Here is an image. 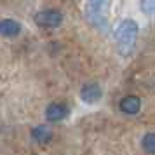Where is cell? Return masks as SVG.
<instances>
[{"label": "cell", "mask_w": 155, "mask_h": 155, "mask_svg": "<svg viewBox=\"0 0 155 155\" xmlns=\"http://www.w3.org/2000/svg\"><path fill=\"white\" fill-rule=\"evenodd\" d=\"M68 106L64 103H51L47 108H45V119L49 122H61L68 117Z\"/></svg>", "instance_id": "3"}, {"label": "cell", "mask_w": 155, "mask_h": 155, "mask_svg": "<svg viewBox=\"0 0 155 155\" xmlns=\"http://www.w3.org/2000/svg\"><path fill=\"white\" fill-rule=\"evenodd\" d=\"M103 2L105 0H89V4H91V9H89V14H96V18L99 16L101 12V7H103Z\"/></svg>", "instance_id": "10"}, {"label": "cell", "mask_w": 155, "mask_h": 155, "mask_svg": "<svg viewBox=\"0 0 155 155\" xmlns=\"http://www.w3.org/2000/svg\"><path fill=\"white\" fill-rule=\"evenodd\" d=\"M31 138L37 141V143H47L52 138V131H51L47 126H35L31 129Z\"/></svg>", "instance_id": "7"}, {"label": "cell", "mask_w": 155, "mask_h": 155, "mask_svg": "<svg viewBox=\"0 0 155 155\" xmlns=\"http://www.w3.org/2000/svg\"><path fill=\"white\" fill-rule=\"evenodd\" d=\"M0 31L7 38H14L21 33V23L16 21V19H11V18H5L0 23Z\"/></svg>", "instance_id": "6"}, {"label": "cell", "mask_w": 155, "mask_h": 155, "mask_svg": "<svg viewBox=\"0 0 155 155\" xmlns=\"http://www.w3.org/2000/svg\"><path fill=\"white\" fill-rule=\"evenodd\" d=\"M103 96V91L98 84H85L82 89H80V99L87 103V105H94L98 103Z\"/></svg>", "instance_id": "4"}, {"label": "cell", "mask_w": 155, "mask_h": 155, "mask_svg": "<svg viewBox=\"0 0 155 155\" xmlns=\"http://www.w3.org/2000/svg\"><path fill=\"white\" fill-rule=\"evenodd\" d=\"M33 21L37 26H42V28H58L63 23V14L56 9H47V11L37 12L33 16Z\"/></svg>", "instance_id": "2"}, {"label": "cell", "mask_w": 155, "mask_h": 155, "mask_svg": "<svg viewBox=\"0 0 155 155\" xmlns=\"http://www.w3.org/2000/svg\"><path fill=\"white\" fill-rule=\"evenodd\" d=\"M143 148L147 150L148 153H155V133H148L143 136V141H141Z\"/></svg>", "instance_id": "8"}, {"label": "cell", "mask_w": 155, "mask_h": 155, "mask_svg": "<svg viewBox=\"0 0 155 155\" xmlns=\"http://www.w3.org/2000/svg\"><path fill=\"white\" fill-rule=\"evenodd\" d=\"M140 5L145 14H155V0H141Z\"/></svg>", "instance_id": "9"}, {"label": "cell", "mask_w": 155, "mask_h": 155, "mask_svg": "<svg viewBox=\"0 0 155 155\" xmlns=\"http://www.w3.org/2000/svg\"><path fill=\"white\" fill-rule=\"evenodd\" d=\"M119 108H120V112H124L126 115H136L141 108V99L138 96H133V94L126 96V98L120 99Z\"/></svg>", "instance_id": "5"}, {"label": "cell", "mask_w": 155, "mask_h": 155, "mask_svg": "<svg viewBox=\"0 0 155 155\" xmlns=\"http://www.w3.org/2000/svg\"><path fill=\"white\" fill-rule=\"evenodd\" d=\"M138 23L134 19H124L115 30V42L120 54H129L134 49V44L138 38Z\"/></svg>", "instance_id": "1"}]
</instances>
